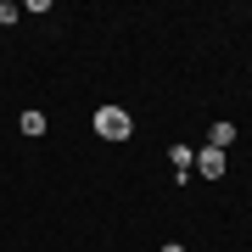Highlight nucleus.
Here are the masks:
<instances>
[{"label": "nucleus", "mask_w": 252, "mask_h": 252, "mask_svg": "<svg viewBox=\"0 0 252 252\" xmlns=\"http://www.w3.org/2000/svg\"><path fill=\"white\" fill-rule=\"evenodd\" d=\"M129 129H135V118H129L124 107H101V112H95V135H101V140H124Z\"/></svg>", "instance_id": "nucleus-1"}, {"label": "nucleus", "mask_w": 252, "mask_h": 252, "mask_svg": "<svg viewBox=\"0 0 252 252\" xmlns=\"http://www.w3.org/2000/svg\"><path fill=\"white\" fill-rule=\"evenodd\" d=\"M196 174H202V180H224V152L202 146V152H196Z\"/></svg>", "instance_id": "nucleus-2"}, {"label": "nucleus", "mask_w": 252, "mask_h": 252, "mask_svg": "<svg viewBox=\"0 0 252 252\" xmlns=\"http://www.w3.org/2000/svg\"><path fill=\"white\" fill-rule=\"evenodd\" d=\"M168 162H174V174L185 180V174L196 168V152H190V146H168Z\"/></svg>", "instance_id": "nucleus-3"}, {"label": "nucleus", "mask_w": 252, "mask_h": 252, "mask_svg": "<svg viewBox=\"0 0 252 252\" xmlns=\"http://www.w3.org/2000/svg\"><path fill=\"white\" fill-rule=\"evenodd\" d=\"M230 140H235V124H213L207 129V146H213V152H224Z\"/></svg>", "instance_id": "nucleus-4"}, {"label": "nucleus", "mask_w": 252, "mask_h": 252, "mask_svg": "<svg viewBox=\"0 0 252 252\" xmlns=\"http://www.w3.org/2000/svg\"><path fill=\"white\" fill-rule=\"evenodd\" d=\"M23 135H45V112H23Z\"/></svg>", "instance_id": "nucleus-5"}, {"label": "nucleus", "mask_w": 252, "mask_h": 252, "mask_svg": "<svg viewBox=\"0 0 252 252\" xmlns=\"http://www.w3.org/2000/svg\"><path fill=\"white\" fill-rule=\"evenodd\" d=\"M162 252H185V247H180V241H168V247H162Z\"/></svg>", "instance_id": "nucleus-6"}]
</instances>
